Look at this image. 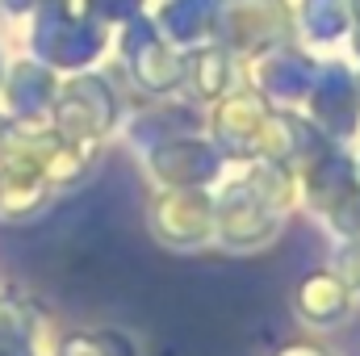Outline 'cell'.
Wrapping results in <instances>:
<instances>
[{
	"label": "cell",
	"instance_id": "cell-2",
	"mask_svg": "<svg viewBox=\"0 0 360 356\" xmlns=\"http://www.w3.org/2000/svg\"><path fill=\"white\" fill-rule=\"evenodd\" d=\"M0 356H30V348L21 340H0Z\"/></svg>",
	"mask_w": 360,
	"mask_h": 356
},
{
	"label": "cell",
	"instance_id": "cell-1",
	"mask_svg": "<svg viewBox=\"0 0 360 356\" xmlns=\"http://www.w3.org/2000/svg\"><path fill=\"white\" fill-rule=\"evenodd\" d=\"M46 96H51V76H46L42 68H34V63H17V68L8 72V101H13L21 113L42 109Z\"/></svg>",
	"mask_w": 360,
	"mask_h": 356
},
{
	"label": "cell",
	"instance_id": "cell-3",
	"mask_svg": "<svg viewBox=\"0 0 360 356\" xmlns=\"http://www.w3.org/2000/svg\"><path fill=\"white\" fill-rule=\"evenodd\" d=\"M0 4H4V8H8V13H25V8H30V4H34V0H0Z\"/></svg>",
	"mask_w": 360,
	"mask_h": 356
}]
</instances>
